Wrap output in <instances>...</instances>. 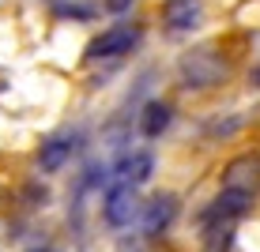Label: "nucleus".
<instances>
[{"label":"nucleus","instance_id":"obj_1","mask_svg":"<svg viewBox=\"0 0 260 252\" xmlns=\"http://www.w3.org/2000/svg\"><path fill=\"white\" fill-rule=\"evenodd\" d=\"M222 76H226V64H222V57L215 49H196L181 60L185 87H215Z\"/></svg>","mask_w":260,"mask_h":252},{"label":"nucleus","instance_id":"obj_2","mask_svg":"<svg viewBox=\"0 0 260 252\" xmlns=\"http://www.w3.org/2000/svg\"><path fill=\"white\" fill-rule=\"evenodd\" d=\"M249 211V188H241V185H230L226 192H219L215 196V203L208 207V226H230L234 219H241V214Z\"/></svg>","mask_w":260,"mask_h":252},{"label":"nucleus","instance_id":"obj_3","mask_svg":"<svg viewBox=\"0 0 260 252\" xmlns=\"http://www.w3.org/2000/svg\"><path fill=\"white\" fill-rule=\"evenodd\" d=\"M140 42V26H132V23H117V26H110L106 34H98V38L91 42V57H121V53H128L132 46Z\"/></svg>","mask_w":260,"mask_h":252},{"label":"nucleus","instance_id":"obj_4","mask_svg":"<svg viewBox=\"0 0 260 252\" xmlns=\"http://www.w3.org/2000/svg\"><path fill=\"white\" fill-rule=\"evenodd\" d=\"M140 211V196H136V188L132 185H113L110 192H106V200H102V214H106V222L110 226H124V222H132V214Z\"/></svg>","mask_w":260,"mask_h":252},{"label":"nucleus","instance_id":"obj_5","mask_svg":"<svg viewBox=\"0 0 260 252\" xmlns=\"http://www.w3.org/2000/svg\"><path fill=\"white\" fill-rule=\"evenodd\" d=\"M200 15H204L200 0H166L162 4V23H166V30H174V34L196 30V26H200Z\"/></svg>","mask_w":260,"mask_h":252},{"label":"nucleus","instance_id":"obj_6","mask_svg":"<svg viewBox=\"0 0 260 252\" xmlns=\"http://www.w3.org/2000/svg\"><path fill=\"white\" fill-rule=\"evenodd\" d=\"M72 151H76V136H49L42 143V151H38V166L46 169V173H57V169L72 158Z\"/></svg>","mask_w":260,"mask_h":252},{"label":"nucleus","instance_id":"obj_7","mask_svg":"<svg viewBox=\"0 0 260 252\" xmlns=\"http://www.w3.org/2000/svg\"><path fill=\"white\" fill-rule=\"evenodd\" d=\"M174 214H177V200L174 196H155V200L147 203V214H143V233H147V237L162 233L170 222H174Z\"/></svg>","mask_w":260,"mask_h":252},{"label":"nucleus","instance_id":"obj_8","mask_svg":"<svg viewBox=\"0 0 260 252\" xmlns=\"http://www.w3.org/2000/svg\"><path fill=\"white\" fill-rule=\"evenodd\" d=\"M166 124H170V105H162V102H151V105H143L140 128H143V136H147V139L162 136V132H166Z\"/></svg>","mask_w":260,"mask_h":252},{"label":"nucleus","instance_id":"obj_9","mask_svg":"<svg viewBox=\"0 0 260 252\" xmlns=\"http://www.w3.org/2000/svg\"><path fill=\"white\" fill-rule=\"evenodd\" d=\"M151 169H155V158H151L147 151H140V155H132V158H124V162H121L124 185H132V188H136L140 181H147V177H151Z\"/></svg>","mask_w":260,"mask_h":252},{"label":"nucleus","instance_id":"obj_10","mask_svg":"<svg viewBox=\"0 0 260 252\" xmlns=\"http://www.w3.org/2000/svg\"><path fill=\"white\" fill-rule=\"evenodd\" d=\"M136 4V0H106V12H113V15H121V12H128V8Z\"/></svg>","mask_w":260,"mask_h":252},{"label":"nucleus","instance_id":"obj_11","mask_svg":"<svg viewBox=\"0 0 260 252\" xmlns=\"http://www.w3.org/2000/svg\"><path fill=\"white\" fill-rule=\"evenodd\" d=\"M256 87H260V68H256Z\"/></svg>","mask_w":260,"mask_h":252}]
</instances>
